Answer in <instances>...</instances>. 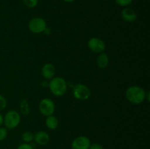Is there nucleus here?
I'll return each instance as SVG.
<instances>
[{"label":"nucleus","instance_id":"2","mask_svg":"<svg viewBox=\"0 0 150 149\" xmlns=\"http://www.w3.org/2000/svg\"><path fill=\"white\" fill-rule=\"evenodd\" d=\"M51 93L56 96H63L67 92V84L64 78L60 77H53L48 83Z\"/></svg>","mask_w":150,"mask_h":149},{"label":"nucleus","instance_id":"16","mask_svg":"<svg viewBox=\"0 0 150 149\" xmlns=\"http://www.w3.org/2000/svg\"><path fill=\"white\" fill-rule=\"evenodd\" d=\"M23 1L25 5L29 8H34L38 4V0H23Z\"/></svg>","mask_w":150,"mask_h":149},{"label":"nucleus","instance_id":"18","mask_svg":"<svg viewBox=\"0 0 150 149\" xmlns=\"http://www.w3.org/2000/svg\"><path fill=\"white\" fill-rule=\"evenodd\" d=\"M7 136V130L4 127H0V141L5 140Z\"/></svg>","mask_w":150,"mask_h":149},{"label":"nucleus","instance_id":"5","mask_svg":"<svg viewBox=\"0 0 150 149\" xmlns=\"http://www.w3.org/2000/svg\"><path fill=\"white\" fill-rule=\"evenodd\" d=\"M29 31L34 34H40L44 32L47 28V23L42 18H34L31 19L28 24Z\"/></svg>","mask_w":150,"mask_h":149},{"label":"nucleus","instance_id":"24","mask_svg":"<svg viewBox=\"0 0 150 149\" xmlns=\"http://www.w3.org/2000/svg\"><path fill=\"white\" fill-rule=\"evenodd\" d=\"M64 1H65V2H68V3H70V2H73V1H74L75 0H63Z\"/></svg>","mask_w":150,"mask_h":149},{"label":"nucleus","instance_id":"22","mask_svg":"<svg viewBox=\"0 0 150 149\" xmlns=\"http://www.w3.org/2000/svg\"><path fill=\"white\" fill-rule=\"evenodd\" d=\"M3 123H4V117H3L2 115L0 113V127L2 125Z\"/></svg>","mask_w":150,"mask_h":149},{"label":"nucleus","instance_id":"15","mask_svg":"<svg viewBox=\"0 0 150 149\" xmlns=\"http://www.w3.org/2000/svg\"><path fill=\"white\" fill-rule=\"evenodd\" d=\"M22 139L26 143H29L34 140V134L31 131H25L22 134Z\"/></svg>","mask_w":150,"mask_h":149},{"label":"nucleus","instance_id":"7","mask_svg":"<svg viewBox=\"0 0 150 149\" xmlns=\"http://www.w3.org/2000/svg\"><path fill=\"white\" fill-rule=\"evenodd\" d=\"M88 47L92 52L95 53H100L105 51V43L100 38L92 37L88 41Z\"/></svg>","mask_w":150,"mask_h":149},{"label":"nucleus","instance_id":"10","mask_svg":"<svg viewBox=\"0 0 150 149\" xmlns=\"http://www.w3.org/2000/svg\"><path fill=\"white\" fill-rule=\"evenodd\" d=\"M42 75L46 80H51L54 77L56 74V67L51 63L44 64L42 68Z\"/></svg>","mask_w":150,"mask_h":149},{"label":"nucleus","instance_id":"21","mask_svg":"<svg viewBox=\"0 0 150 149\" xmlns=\"http://www.w3.org/2000/svg\"><path fill=\"white\" fill-rule=\"evenodd\" d=\"M89 149H104V148L102 145L99 144V143H95L90 145Z\"/></svg>","mask_w":150,"mask_h":149},{"label":"nucleus","instance_id":"9","mask_svg":"<svg viewBox=\"0 0 150 149\" xmlns=\"http://www.w3.org/2000/svg\"><path fill=\"white\" fill-rule=\"evenodd\" d=\"M121 16L126 22L132 23L137 19V14L133 9L130 7H125L121 12Z\"/></svg>","mask_w":150,"mask_h":149},{"label":"nucleus","instance_id":"8","mask_svg":"<svg viewBox=\"0 0 150 149\" xmlns=\"http://www.w3.org/2000/svg\"><path fill=\"white\" fill-rule=\"evenodd\" d=\"M91 145L90 140L86 136L76 137L71 143L72 149H89Z\"/></svg>","mask_w":150,"mask_h":149},{"label":"nucleus","instance_id":"12","mask_svg":"<svg viewBox=\"0 0 150 149\" xmlns=\"http://www.w3.org/2000/svg\"><path fill=\"white\" fill-rule=\"evenodd\" d=\"M109 64L108 56L105 53H100L97 58V64L100 69H105L108 67Z\"/></svg>","mask_w":150,"mask_h":149},{"label":"nucleus","instance_id":"1","mask_svg":"<svg viewBox=\"0 0 150 149\" xmlns=\"http://www.w3.org/2000/svg\"><path fill=\"white\" fill-rule=\"evenodd\" d=\"M147 93L142 87L138 86H132L127 88L125 96L127 100L134 105H139L146 99Z\"/></svg>","mask_w":150,"mask_h":149},{"label":"nucleus","instance_id":"20","mask_svg":"<svg viewBox=\"0 0 150 149\" xmlns=\"http://www.w3.org/2000/svg\"><path fill=\"white\" fill-rule=\"evenodd\" d=\"M17 149H33V147L29 143H24L23 144H21Z\"/></svg>","mask_w":150,"mask_h":149},{"label":"nucleus","instance_id":"6","mask_svg":"<svg viewBox=\"0 0 150 149\" xmlns=\"http://www.w3.org/2000/svg\"><path fill=\"white\" fill-rule=\"evenodd\" d=\"M39 110L44 116H49L55 111V105L53 100L49 98H44L40 102Z\"/></svg>","mask_w":150,"mask_h":149},{"label":"nucleus","instance_id":"19","mask_svg":"<svg viewBox=\"0 0 150 149\" xmlns=\"http://www.w3.org/2000/svg\"><path fill=\"white\" fill-rule=\"evenodd\" d=\"M7 107V100L5 97L0 94V111L4 110Z\"/></svg>","mask_w":150,"mask_h":149},{"label":"nucleus","instance_id":"4","mask_svg":"<svg viewBox=\"0 0 150 149\" xmlns=\"http://www.w3.org/2000/svg\"><path fill=\"white\" fill-rule=\"evenodd\" d=\"M92 92L89 88L84 84H77L73 87V95L76 99L86 100L91 96Z\"/></svg>","mask_w":150,"mask_h":149},{"label":"nucleus","instance_id":"13","mask_svg":"<svg viewBox=\"0 0 150 149\" xmlns=\"http://www.w3.org/2000/svg\"><path fill=\"white\" fill-rule=\"evenodd\" d=\"M45 125L49 129L54 130L58 127L59 121L58 118L54 115H51L49 116H47L46 120H45Z\"/></svg>","mask_w":150,"mask_h":149},{"label":"nucleus","instance_id":"3","mask_svg":"<svg viewBox=\"0 0 150 149\" xmlns=\"http://www.w3.org/2000/svg\"><path fill=\"white\" fill-rule=\"evenodd\" d=\"M21 122V115L17 111L12 110L8 111L4 117V126L8 129H13L19 125Z\"/></svg>","mask_w":150,"mask_h":149},{"label":"nucleus","instance_id":"23","mask_svg":"<svg viewBox=\"0 0 150 149\" xmlns=\"http://www.w3.org/2000/svg\"><path fill=\"white\" fill-rule=\"evenodd\" d=\"M48 83H47L46 81H45V82H42V87H47V86H48Z\"/></svg>","mask_w":150,"mask_h":149},{"label":"nucleus","instance_id":"11","mask_svg":"<svg viewBox=\"0 0 150 149\" xmlns=\"http://www.w3.org/2000/svg\"><path fill=\"white\" fill-rule=\"evenodd\" d=\"M34 140L40 145H45L49 142L50 136L46 131H40L34 134Z\"/></svg>","mask_w":150,"mask_h":149},{"label":"nucleus","instance_id":"17","mask_svg":"<svg viewBox=\"0 0 150 149\" xmlns=\"http://www.w3.org/2000/svg\"><path fill=\"white\" fill-rule=\"evenodd\" d=\"M133 0H115L116 3L121 7H127L132 4Z\"/></svg>","mask_w":150,"mask_h":149},{"label":"nucleus","instance_id":"14","mask_svg":"<svg viewBox=\"0 0 150 149\" xmlns=\"http://www.w3.org/2000/svg\"><path fill=\"white\" fill-rule=\"evenodd\" d=\"M21 112L23 115H28L29 113V106L26 99H23L20 104Z\"/></svg>","mask_w":150,"mask_h":149}]
</instances>
